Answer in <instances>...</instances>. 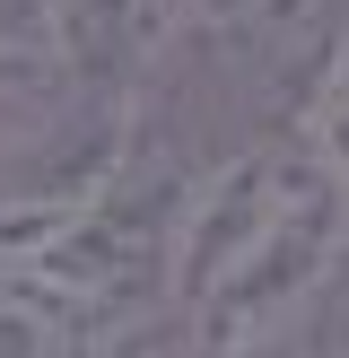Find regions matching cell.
<instances>
[{
  "mask_svg": "<svg viewBox=\"0 0 349 358\" xmlns=\"http://www.w3.org/2000/svg\"><path fill=\"white\" fill-rule=\"evenodd\" d=\"M341 262H349V192L306 157L297 131H271L201 166L174 219L166 315L201 341V358L244 341H288Z\"/></svg>",
  "mask_w": 349,
  "mask_h": 358,
  "instance_id": "6da1fadb",
  "label": "cell"
},
{
  "mask_svg": "<svg viewBox=\"0 0 349 358\" xmlns=\"http://www.w3.org/2000/svg\"><path fill=\"white\" fill-rule=\"evenodd\" d=\"M184 44L209 52V70L244 96V114H262L271 140V122L297 131L314 79L349 44V0H192Z\"/></svg>",
  "mask_w": 349,
  "mask_h": 358,
  "instance_id": "7a4b0ae2",
  "label": "cell"
},
{
  "mask_svg": "<svg viewBox=\"0 0 349 358\" xmlns=\"http://www.w3.org/2000/svg\"><path fill=\"white\" fill-rule=\"evenodd\" d=\"M192 35V0H52V62L61 105L140 114L149 87Z\"/></svg>",
  "mask_w": 349,
  "mask_h": 358,
  "instance_id": "3957f363",
  "label": "cell"
},
{
  "mask_svg": "<svg viewBox=\"0 0 349 358\" xmlns=\"http://www.w3.org/2000/svg\"><path fill=\"white\" fill-rule=\"evenodd\" d=\"M61 105V62H52V0H0V131Z\"/></svg>",
  "mask_w": 349,
  "mask_h": 358,
  "instance_id": "277c9868",
  "label": "cell"
},
{
  "mask_svg": "<svg viewBox=\"0 0 349 358\" xmlns=\"http://www.w3.org/2000/svg\"><path fill=\"white\" fill-rule=\"evenodd\" d=\"M297 140H306V157L332 175V184L349 192V44L332 52V70L314 79V96H306V114H297Z\"/></svg>",
  "mask_w": 349,
  "mask_h": 358,
  "instance_id": "5b68a950",
  "label": "cell"
},
{
  "mask_svg": "<svg viewBox=\"0 0 349 358\" xmlns=\"http://www.w3.org/2000/svg\"><path fill=\"white\" fill-rule=\"evenodd\" d=\"M288 350H297V358H349V262L332 271V289L314 297L306 315H297Z\"/></svg>",
  "mask_w": 349,
  "mask_h": 358,
  "instance_id": "8992f818",
  "label": "cell"
},
{
  "mask_svg": "<svg viewBox=\"0 0 349 358\" xmlns=\"http://www.w3.org/2000/svg\"><path fill=\"white\" fill-rule=\"evenodd\" d=\"M218 358H297L288 341H244V350H218Z\"/></svg>",
  "mask_w": 349,
  "mask_h": 358,
  "instance_id": "52a82bcc",
  "label": "cell"
}]
</instances>
